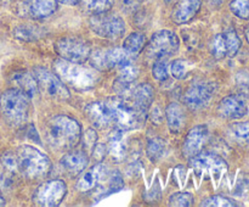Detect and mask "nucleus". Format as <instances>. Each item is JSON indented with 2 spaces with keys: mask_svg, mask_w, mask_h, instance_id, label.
Here are the masks:
<instances>
[{
  "mask_svg": "<svg viewBox=\"0 0 249 207\" xmlns=\"http://www.w3.org/2000/svg\"><path fill=\"white\" fill-rule=\"evenodd\" d=\"M45 136L53 150L65 152L79 143L82 138V127L72 117L57 114L46 121Z\"/></svg>",
  "mask_w": 249,
  "mask_h": 207,
  "instance_id": "nucleus-1",
  "label": "nucleus"
},
{
  "mask_svg": "<svg viewBox=\"0 0 249 207\" xmlns=\"http://www.w3.org/2000/svg\"><path fill=\"white\" fill-rule=\"evenodd\" d=\"M53 71L66 85L77 90H90L100 82V75L94 68L63 58L53 61Z\"/></svg>",
  "mask_w": 249,
  "mask_h": 207,
  "instance_id": "nucleus-2",
  "label": "nucleus"
},
{
  "mask_svg": "<svg viewBox=\"0 0 249 207\" xmlns=\"http://www.w3.org/2000/svg\"><path fill=\"white\" fill-rule=\"evenodd\" d=\"M15 155L17 161V172L21 173L27 179H40L50 172V158L34 146H19Z\"/></svg>",
  "mask_w": 249,
  "mask_h": 207,
  "instance_id": "nucleus-3",
  "label": "nucleus"
},
{
  "mask_svg": "<svg viewBox=\"0 0 249 207\" xmlns=\"http://www.w3.org/2000/svg\"><path fill=\"white\" fill-rule=\"evenodd\" d=\"M31 97L16 88L7 89L0 95V112L5 121L14 127L26 124L29 116Z\"/></svg>",
  "mask_w": 249,
  "mask_h": 207,
  "instance_id": "nucleus-4",
  "label": "nucleus"
},
{
  "mask_svg": "<svg viewBox=\"0 0 249 207\" xmlns=\"http://www.w3.org/2000/svg\"><path fill=\"white\" fill-rule=\"evenodd\" d=\"M111 112L112 121L122 131L135 129L145 121L146 112L139 109L130 99L109 97L105 100Z\"/></svg>",
  "mask_w": 249,
  "mask_h": 207,
  "instance_id": "nucleus-5",
  "label": "nucleus"
},
{
  "mask_svg": "<svg viewBox=\"0 0 249 207\" xmlns=\"http://www.w3.org/2000/svg\"><path fill=\"white\" fill-rule=\"evenodd\" d=\"M55 51L63 60L84 63L91 54L90 43L79 37H65L55 43Z\"/></svg>",
  "mask_w": 249,
  "mask_h": 207,
  "instance_id": "nucleus-6",
  "label": "nucleus"
},
{
  "mask_svg": "<svg viewBox=\"0 0 249 207\" xmlns=\"http://www.w3.org/2000/svg\"><path fill=\"white\" fill-rule=\"evenodd\" d=\"M90 63L97 71H108L117 66L133 62V55L124 48L96 49L90 54Z\"/></svg>",
  "mask_w": 249,
  "mask_h": 207,
  "instance_id": "nucleus-7",
  "label": "nucleus"
},
{
  "mask_svg": "<svg viewBox=\"0 0 249 207\" xmlns=\"http://www.w3.org/2000/svg\"><path fill=\"white\" fill-rule=\"evenodd\" d=\"M33 75L39 89L49 97H53V100H58V101L70 100L71 94L67 85L55 73L50 72L44 67H36L33 70Z\"/></svg>",
  "mask_w": 249,
  "mask_h": 207,
  "instance_id": "nucleus-8",
  "label": "nucleus"
},
{
  "mask_svg": "<svg viewBox=\"0 0 249 207\" xmlns=\"http://www.w3.org/2000/svg\"><path fill=\"white\" fill-rule=\"evenodd\" d=\"M89 23L90 28L97 36L105 39H109V40H117V39L122 38L125 32L124 19L117 15H108L107 12L92 15Z\"/></svg>",
  "mask_w": 249,
  "mask_h": 207,
  "instance_id": "nucleus-9",
  "label": "nucleus"
},
{
  "mask_svg": "<svg viewBox=\"0 0 249 207\" xmlns=\"http://www.w3.org/2000/svg\"><path fill=\"white\" fill-rule=\"evenodd\" d=\"M67 195V185L60 179L48 180L36 188L33 195L34 204L44 207L58 206Z\"/></svg>",
  "mask_w": 249,
  "mask_h": 207,
  "instance_id": "nucleus-10",
  "label": "nucleus"
},
{
  "mask_svg": "<svg viewBox=\"0 0 249 207\" xmlns=\"http://www.w3.org/2000/svg\"><path fill=\"white\" fill-rule=\"evenodd\" d=\"M190 165L197 173H208L216 180L228 172V163L221 156L212 152H198L192 156Z\"/></svg>",
  "mask_w": 249,
  "mask_h": 207,
  "instance_id": "nucleus-11",
  "label": "nucleus"
},
{
  "mask_svg": "<svg viewBox=\"0 0 249 207\" xmlns=\"http://www.w3.org/2000/svg\"><path fill=\"white\" fill-rule=\"evenodd\" d=\"M179 38L174 32L162 29L151 37L147 44V55L153 58L170 55L179 49Z\"/></svg>",
  "mask_w": 249,
  "mask_h": 207,
  "instance_id": "nucleus-12",
  "label": "nucleus"
},
{
  "mask_svg": "<svg viewBox=\"0 0 249 207\" xmlns=\"http://www.w3.org/2000/svg\"><path fill=\"white\" fill-rule=\"evenodd\" d=\"M242 41L233 29L216 34L211 41V53L218 60L233 57L240 51Z\"/></svg>",
  "mask_w": 249,
  "mask_h": 207,
  "instance_id": "nucleus-13",
  "label": "nucleus"
},
{
  "mask_svg": "<svg viewBox=\"0 0 249 207\" xmlns=\"http://www.w3.org/2000/svg\"><path fill=\"white\" fill-rule=\"evenodd\" d=\"M214 92H215V87L212 83H195L185 92V105L194 111L204 109V107L208 106L211 100L213 99Z\"/></svg>",
  "mask_w": 249,
  "mask_h": 207,
  "instance_id": "nucleus-14",
  "label": "nucleus"
},
{
  "mask_svg": "<svg viewBox=\"0 0 249 207\" xmlns=\"http://www.w3.org/2000/svg\"><path fill=\"white\" fill-rule=\"evenodd\" d=\"M216 112L225 119H240L248 113V105L241 95H229L219 102Z\"/></svg>",
  "mask_w": 249,
  "mask_h": 207,
  "instance_id": "nucleus-15",
  "label": "nucleus"
},
{
  "mask_svg": "<svg viewBox=\"0 0 249 207\" xmlns=\"http://www.w3.org/2000/svg\"><path fill=\"white\" fill-rule=\"evenodd\" d=\"M209 138V131L208 127L204 124H199V126L194 127L191 131L187 133L186 138H185L184 146H182V152L186 157L191 158L192 156L197 155L201 152L203 146L208 141Z\"/></svg>",
  "mask_w": 249,
  "mask_h": 207,
  "instance_id": "nucleus-16",
  "label": "nucleus"
},
{
  "mask_svg": "<svg viewBox=\"0 0 249 207\" xmlns=\"http://www.w3.org/2000/svg\"><path fill=\"white\" fill-rule=\"evenodd\" d=\"M85 114L97 128H105L112 123V116L106 101H95L85 107Z\"/></svg>",
  "mask_w": 249,
  "mask_h": 207,
  "instance_id": "nucleus-17",
  "label": "nucleus"
},
{
  "mask_svg": "<svg viewBox=\"0 0 249 207\" xmlns=\"http://www.w3.org/2000/svg\"><path fill=\"white\" fill-rule=\"evenodd\" d=\"M202 0H180L172 14V19L177 24H184L191 21L201 9Z\"/></svg>",
  "mask_w": 249,
  "mask_h": 207,
  "instance_id": "nucleus-18",
  "label": "nucleus"
},
{
  "mask_svg": "<svg viewBox=\"0 0 249 207\" xmlns=\"http://www.w3.org/2000/svg\"><path fill=\"white\" fill-rule=\"evenodd\" d=\"M106 166H104L102 163H97L96 166L90 168L88 172H85L84 174L80 177V179L78 180L77 189L80 191H91L95 188L99 187L102 183V180L106 178Z\"/></svg>",
  "mask_w": 249,
  "mask_h": 207,
  "instance_id": "nucleus-19",
  "label": "nucleus"
},
{
  "mask_svg": "<svg viewBox=\"0 0 249 207\" xmlns=\"http://www.w3.org/2000/svg\"><path fill=\"white\" fill-rule=\"evenodd\" d=\"M88 163H89V157L84 151H71L66 153L61 160L63 169L72 177L82 174Z\"/></svg>",
  "mask_w": 249,
  "mask_h": 207,
  "instance_id": "nucleus-20",
  "label": "nucleus"
},
{
  "mask_svg": "<svg viewBox=\"0 0 249 207\" xmlns=\"http://www.w3.org/2000/svg\"><path fill=\"white\" fill-rule=\"evenodd\" d=\"M29 15L34 19H46L57 9V0H26Z\"/></svg>",
  "mask_w": 249,
  "mask_h": 207,
  "instance_id": "nucleus-21",
  "label": "nucleus"
},
{
  "mask_svg": "<svg viewBox=\"0 0 249 207\" xmlns=\"http://www.w3.org/2000/svg\"><path fill=\"white\" fill-rule=\"evenodd\" d=\"M11 83L14 84V88L23 92L29 97L33 96L36 94V89H38L34 75L32 73L27 72V71H17V72L12 73Z\"/></svg>",
  "mask_w": 249,
  "mask_h": 207,
  "instance_id": "nucleus-22",
  "label": "nucleus"
},
{
  "mask_svg": "<svg viewBox=\"0 0 249 207\" xmlns=\"http://www.w3.org/2000/svg\"><path fill=\"white\" fill-rule=\"evenodd\" d=\"M130 100L142 111L147 112L153 101V88L148 83L136 85L131 92Z\"/></svg>",
  "mask_w": 249,
  "mask_h": 207,
  "instance_id": "nucleus-23",
  "label": "nucleus"
},
{
  "mask_svg": "<svg viewBox=\"0 0 249 207\" xmlns=\"http://www.w3.org/2000/svg\"><path fill=\"white\" fill-rule=\"evenodd\" d=\"M123 133L124 131L119 128L113 131L109 135L108 144H107V150L109 155L116 161H122L126 155V143Z\"/></svg>",
  "mask_w": 249,
  "mask_h": 207,
  "instance_id": "nucleus-24",
  "label": "nucleus"
},
{
  "mask_svg": "<svg viewBox=\"0 0 249 207\" xmlns=\"http://www.w3.org/2000/svg\"><path fill=\"white\" fill-rule=\"evenodd\" d=\"M165 116H167L168 127H169L172 133H179L184 128L186 116H185L184 110L179 104L172 102V104L168 105L167 109H165Z\"/></svg>",
  "mask_w": 249,
  "mask_h": 207,
  "instance_id": "nucleus-25",
  "label": "nucleus"
},
{
  "mask_svg": "<svg viewBox=\"0 0 249 207\" xmlns=\"http://www.w3.org/2000/svg\"><path fill=\"white\" fill-rule=\"evenodd\" d=\"M138 75L139 68L133 62L126 63V65L121 67V72H119L118 78L116 80V85H119L121 87V92H123L126 88L130 87L131 83L135 82Z\"/></svg>",
  "mask_w": 249,
  "mask_h": 207,
  "instance_id": "nucleus-26",
  "label": "nucleus"
},
{
  "mask_svg": "<svg viewBox=\"0 0 249 207\" xmlns=\"http://www.w3.org/2000/svg\"><path fill=\"white\" fill-rule=\"evenodd\" d=\"M146 45V38L143 34L138 33H131L130 36H128V38L124 40L123 48L128 51L131 55H138L141 50L143 49V46Z\"/></svg>",
  "mask_w": 249,
  "mask_h": 207,
  "instance_id": "nucleus-27",
  "label": "nucleus"
},
{
  "mask_svg": "<svg viewBox=\"0 0 249 207\" xmlns=\"http://www.w3.org/2000/svg\"><path fill=\"white\" fill-rule=\"evenodd\" d=\"M83 7L92 15L105 14L112 9L114 0H80Z\"/></svg>",
  "mask_w": 249,
  "mask_h": 207,
  "instance_id": "nucleus-28",
  "label": "nucleus"
},
{
  "mask_svg": "<svg viewBox=\"0 0 249 207\" xmlns=\"http://www.w3.org/2000/svg\"><path fill=\"white\" fill-rule=\"evenodd\" d=\"M165 152V141L160 138L150 139L146 146V153L153 162L160 160Z\"/></svg>",
  "mask_w": 249,
  "mask_h": 207,
  "instance_id": "nucleus-29",
  "label": "nucleus"
},
{
  "mask_svg": "<svg viewBox=\"0 0 249 207\" xmlns=\"http://www.w3.org/2000/svg\"><path fill=\"white\" fill-rule=\"evenodd\" d=\"M230 133L236 141L249 148V122H238L230 127Z\"/></svg>",
  "mask_w": 249,
  "mask_h": 207,
  "instance_id": "nucleus-30",
  "label": "nucleus"
},
{
  "mask_svg": "<svg viewBox=\"0 0 249 207\" xmlns=\"http://www.w3.org/2000/svg\"><path fill=\"white\" fill-rule=\"evenodd\" d=\"M190 68H191V65H190L189 61L182 60V58H178V60H174L172 62L170 72H172L173 77L177 78V79H184V78H186L187 75H189Z\"/></svg>",
  "mask_w": 249,
  "mask_h": 207,
  "instance_id": "nucleus-31",
  "label": "nucleus"
},
{
  "mask_svg": "<svg viewBox=\"0 0 249 207\" xmlns=\"http://www.w3.org/2000/svg\"><path fill=\"white\" fill-rule=\"evenodd\" d=\"M201 206L203 207H235L237 206L233 200L229 199L226 196H221V195H214V196L208 197V199L204 200L201 204Z\"/></svg>",
  "mask_w": 249,
  "mask_h": 207,
  "instance_id": "nucleus-32",
  "label": "nucleus"
},
{
  "mask_svg": "<svg viewBox=\"0 0 249 207\" xmlns=\"http://www.w3.org/2000/svg\"><path fill=\"white\" fill-rule=\"evenodd\" d=\"M230 10L241 19H249V0H232Z\"/></svg>",
  "mask_w": 249,
  "mask_h": 207,
  "instance_id": "nucleus-33",
  "label": "nucleus"
},
{
  "mask_svg": "<svg viewBox=\"0 0 249 207\" xmlns=\"http://www.w3.org/2000/svg\"><path fill=\"white\" fill-rule=\"evenodd\" d=\"M194 200L195 197L191 192L180 191L170 196L169 206H179V207L191 206V205H194Z\"/></svg>",
  "mask_w": 249,
  "mask_h": 207,
  "instance_id": "nucleus-34",
  "label": "nucleus"
},
{
  "mask_svg": "<svg viewBox=\"0 0 249 207\" xmlns=\"http://www.w3.org/2000/svg\"><path fill=\"white\" fill-rule=\"evenodd\" d=\"M39 29L34 28L32 26H19L15 29V37L22 40H34V39L38 38L39 36Z\"/></svg>",
  "mask_w": 249,
  "mask_h": 207,
  "instance_id": "nucleus-35",
  "label": "nucleus"
},
{
  "mask_svg": "<svg viewBox=\"0 0 249 207\" xmlns=\"http://www.w3.org/2000/svg\"><path fill=\"white\" fill-rule=\"evenodd\" d=\"M123 187L124 182L121 173H119L118 170H113V172L108 175V178H107V194L118 191V190H121Z\"/></svg>",
  "mask_w": 249,
  "mask_h": 207,
  "instance_id": "nucleus-36",
  "label": "nucleus"
},
{
  "mask_svg": "<svg viewBox=\"0 0 249 207\" xmlns=\"http://www.w3.org/2000/svg\"><path fill=\"white\" fill-rule=\"evenodd\" d=\"M152 75L153 77L156 78L157 80H165L168 78V65H167V61L163 60L162 57L158 58L157 61L155 62L152 68Z\"/></svg>",
  "mask_w": 249,
  "mask_h": 207,
  "instance_id": "nucleus-37",
  "label": "nucleus"
},
{
  "mask_svg": "<svg viewBox=\"0 0 249 207\" xmlns=\"http://www.w3.org/2000/svg\"><path fill=\"white\" fill-rule=\"evenodd\" d=\"M1 162L7 170L10 172H17V161L15 152H5L1 156Z\"/></svg>",
  "mask_w": 249,
  "mask_h": 207,
  "instance_id": "nucleus-38",
  "label": "nucleus"
},
{
  "mask_svg": "<svg viewBox=\"0 0 249 207\" xmlns=\"http://www.w3.org/2000/svg\"><path fill=\"white\" fill-rule=\"evenodd\" d=\"M96 132H95L94 129H88V131L85 132L84 135H83V145H84L85 149H92L96 145Z\"/></svg>",
  "mask_w": 249,
  "mask_h": 207,
  "instance_id": "nucleus-39",
  "label": "nucleus"
},
{
  "mask_svg": "<svg viewBox=\"0 0 249 207\" xmlns=\"http://www.w3.org/2000/svg\"><path fill=\"white\" fill-rule=\"evenodd\" d=\"M92 149H94V151H92L94 152V158L99 161V162H101L105 157V152H106V145H104V144H97Z\"/></svg>",
  "mask_w": 249,
  "mask_h": 207,
  "instance_id": "nucleus-40",
  "label": "nucleus"
},
{
  "mask_svg": "<svg viewBox=\"0 0 249 207\" xmlns=\"http://www.w3.org/2000/svg\"><path fill=\"white\" fill-rule=\"evenodd\" d=\"M140 4V0H122V6H123V10H126V11H133Z\"/></svg>",
  "mask_w": 249,
  "mask_h": 207,
  "instance_id": "nucleus-41",
  "label": "nucleus"
},
{
  "mask_svg": "<svg viewBox=\"0 0 249 207\" xmlns=\"http://www.w3.org/2000/svg\"><path fill=\"white\" fill-rule=\"evenodd\" d=\"M57 1L62 2L65 5H77L80 0H57Z\"/></svg>",
  "mask_w": 249,
  "mask_h": 207,
  "instance_id": "nucleus-42",
  "label": "nucleus"
},
{
  "mask_svg": "<svg viewBox=\"0 0 249 207\" xmlns=\"http://www.w3.org/2000/svg\"><path fill=\"white\" fill-rule=\"evenodd\" d=\"M209 2L213 5H215V6H219L220 4H223L224 0H209Z\"/></svg>",
  "mask_w": 249,
  "mask_h": 207,
  "instance_id": "nucleus-43",
  "label": "nucleus"
},
{
  "mask_svg": "<svg viewBox=\"0 0 249 207\" xmlns=\"http://www.w3.org/2000/svg\"><path fill=\"white\" fill-rule=\"evenodd\" d=\"M246 39H247V41L249 43V23H248L247 28H246Z\"/></svg>",
  "mask_w": 249,
  "mask_h": 207,
  "instance_id": "nucleus-44",
  "label": "nucleus"
},
{
  "mask_svg": "<svg viewBox=\"0 0 249 207\" xmlns=\"http://www.w3.org/2000/svg\"><path fill=\"white\" fill-rule=\"evenodd\" d=\"M4 205H5V200L0 196V206H4Z\"/></svg>",
  "mask_w": 249,
  "mask_h": 207,
  "instance_id": "nucleus-45",
  "label": "nucleus"
},
{
  "mask_svg": "<svg viewBox=\"0 0 249 207\" xmlns=\"http://www.w3.org/2000/svg\"><path fill=\"white\" fill-rule=\"evenodd\" d=\"M165 1H167V2H173V1H174V0H165Z\"/></svg>",
  "mask_w": 249,
  "mask_h": 207,
  "instance_id": "nucleus-46",
  "label": "nucleus"
}]
</instances>
